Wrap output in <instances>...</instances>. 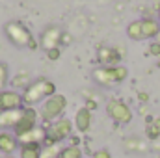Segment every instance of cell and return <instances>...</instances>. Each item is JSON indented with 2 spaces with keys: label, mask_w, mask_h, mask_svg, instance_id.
<instances>
[{
  "label": "cell",
  "mask_w": 160,
  "mask_h": 158,
  "mask_svg": "<svg viewBox=\"0 0 160 158\" xmlns=\"http://www.w3.org/2000/svg\"><path fill=\"white\" fill-rule=\"evenodd\" d=\"M56 93V84L52 80H47V78H39V80H34L32 84H28L22 91V102L24 106H34L41 101L48 99L50 95Z\"/></svg>",
  "instance_id": "cell-1"
},
{
  "label": "cell",
  "mask_w": 160,
  "mask_h": 158,
  "mask_svg": "<svg viewBox=\"0 0 160 158\" xmlns=\"http://www.w3.org/2000/svg\"><path fill=\"white\" fill-rule=\"evenodd\" d=\"M4 34H6V37L9 39V43H13V45L19 47V48H24V47H28V48H32V50L38 48L32 32H30L22 22H19V21H9V22H6V24H4Z\"/></svg>",
  "instance_id": "cell-2"
},
{
  "label": "cell",
  "mask_w": 160,
  "mask_h": 158,
  "mask_svg": "<svg viewBox=\"0 0 160 158\" xmlns=\"http://www.w3.org/2000/svg\"><path fill=\"white\" fill-rule=\"evenodd\" d=\"M73 132V123L71 119L60 117L56 121H52L48 126H47V140H45V145H58L60 141L67 140Z\"/></svg>",
  "instance_id": "cell-3"
},
{
  "label": "cell",
  "mask_w": 160,
  "mask_h": 158,
  "mask_svg": "<svg viewBox=\"0 0 160 158\" xmlns=\"http://www.w3.org/2000/svg\"><path fill=\"white\" fill-rule=\"evenodd\" d=\"M93 80L97 82V84H101V86H112V84H119L123 80L127 78V75H128V71H127V67H123V65H114V67H97V69H93Z\"/></svg>",
  "instance_id": "cell-4"
},
{
  "label": "cell",
  "mask_w": 160,
  "mask_h": 158,
  "mask_svg": "<svg viewBox=\"0 0 160 158\" xmlns=\"http://www.w3.org/2000/svg\"><path fill=\"white\" fill-rule=\"evenodd\" d=\"M65 108H67V99H65V95L54 93V95H50L48 99L43 101L41 116H43V119H47V121L52 123V121H56L58 117H62V114L65 112Z\"/></svg>",
  "instance_id": "cell-5"
},
{
  "label": "cell",
  "mask_w": 160,
  "mask_h": 158,
  "mask_svg": "<svg viewBox=\"0 0 160 158\" xmlns=\"http://www.w3.org/2000/svg\"><path fill=\"white\" fill-rule=\"evenodd\" d=\"M106 114L110 116V119H114L116 123H121V125H127L132 121V110L128 108V104H125L123 101H118V99L108 101Z\"/></svg>",
  "instance_id": "cell-6"
},
{
  "label": "cell",
  "mask_w": 160,
  "mask_h": 158,
  "mask_svg": "<svg viewBox=\"0 0 160 158\" xmlns=\"http://www.w3.org/2000/svg\"><path fill=\"white\" fill-rule=\"evenodd\" d=\"M36 126H38V112H36V108L34 106H24L22 116H21L19 123L13 128L15 136H21V134H24V132H28V130H32Z\"/></svg>",
  "instance_id": "cell-7"
},
{
  "label": "cell",
  "mask_w": 160,
  "mask_h": 158,
  "mask_svg": "<svg viewBox=\"0 0 160 158\" xmlns=\"http://www.w3.org/2000/svg\"><path fill=\"white\" fill-rule=\"evenodd\" d=\"M63 37V30L56 24H50L47 26L43 32H41V47L45 50H50V48H60V43Z\"/></svg>",
  "instance_id": "cell-8"
},
{
  "label": "cell",
  "mask_w": 160,
  "mask_h": 158,
  "mask_svg": "<svg viewBox=\"0 0 160 158\" xmlns=\"http://www.w3.org/2000/svg\"><path fill=\"white\" fill-rule=\"evenodd\" d=\"M17 108H24V102H22V95L17 93V91H0V112H6V110H17Z\"/></svg>",
  "instance_id": "cell-9"
},
{
  "label": "cell",
  "mask_w": 160,
  "mask_h": 158,
  "mask_svg": "<svg viewBox=\"0 0 160 158\" xmlns=\"http://www.w3.org/2000/svg\"><path fill=\"white\" fill-rule=\"evenodd\" d=\"M19 140V145H28V143H38V145H45V140H47V128L43 126H36L21 136H17Z\"/></svg>",
  "instance_id": "cell-10"
},
{
  "label": "cell",
  "mask_w": 160,
  "mask_h": 158,
  "mask_svg": "<svg viewBox=\"0 0 160 158\" xmlns=\"http://www.w3.org/2000/svg\"><path fill=\"white\" fill-rule=\"evenodd\" d=\"M97 58H99V62L102 63V67L119 65V60H121L118 48H114V47H101V48L97 50Z\"/></svg>",
  "instance_id": "cell-11"
},
{
  "label": "cell",
  "mask_w": 160,
  "mask_h": 158,
  "mask_svg": "<svg viewBox=\"0 0 160 158\" xmlns=\"http://www.w3.org/2000/svg\"><path fill=\"white\" fill-rule=\"evenodd\" d=\"M19 140L15 134H9V132H0V153H4L6 156L8 155H13L17 149H19Z\"/></svg>",
  "instance_id": "cell-12"
},
{
  "label": "cell",
  "mask_w": 160,
  "mask_h": 158,
  "mask_svg": "<svg viewBox=\"0 0 160 158\" xmlns=\"http://www.w3.org/2000/svg\"><path fill=\"white\" fill-rule=\"evenodd\" d=\"M22 116V108H17V110H6V112H0V128H15V125L19 123V119Z\"/></svg>",
  "instance_id": "cell-13"
},
{
  "label": "cell",
  "mask_w": 160,
  "mask_h": 158,
  "mask_svg": "<svg viewBox=\"0 0 160 158\" xmlns=\"http://www.w3.org/2000/svg\"><path fill=\"white\" fill-rule=\"evenodd\" d=\"M75 126H77V130L82 132V134L91 128V110L88 106L80 108L78 112H77V116H75Z\"/></svg>",
  "instance_id": "cell-14"
},
{
  "label": "cell",
  "mask_w": 160,
  "mask_h": 158,
  "mask_svg": "<svg viewBox=\"0 0 160 158\" xmlns=\"http://www.w3.org/2000/svg\"><path fill=\"white\" fill-rule=\"evenodd\" d=\"M142 30H143V39H153L158 36L160 24L155 19H142Z\"/></svg>",
  "instance_id": "cell-15"
},
{
  "label": "cell",
  "mask_w": 160,
  "mask_h": 158,
  "mask_svg": "<svg viewBox=\"0 0 160 158\" xmlns=\"http://www.w3.org/2000/svg\"><path fill=\"white\" fill-rule=\"evenodd\" d=\"M41 149L43 145L38 143H28L19 147V158H41Z\"/></svg>",
  "instance_id": "cell-16"
},
{
  "label": "cell",
  "mask_w": 160,
  "mask_h": 158,
  "mask_svg": "<svg viewBox=\"0 0 160 158\" xmlns=\"http://www.w3.org/2000/svg\"><path fill=\"white\" fill-rule=\"evenodd\" d=\"M127 36L132 41H142L143 39V30H142V21H132L127 26Z\"/></svg>",
  "instance_id": "cell-17"
},
{
  "label": "cell",
  "mask_w": 160,
  "mask_h": 158,
  "mask_svg": "<svg viewBox=\"0 0 160 158\" xmlns=\"http://www.w3.org/2000/svg\"><path fill=\"white\" fill-rule=\"evenodd\" d=\"M58 158H82V149L78 145H67V147L60 149Z\"/></svg>",
  "instance_id": "cell-18"
},
{
  "label": "cell",
  "mask_w": 160,
  "mask_h": 158,
  "mask_svg": "<svg viewBox=\"0 0 160 158\" xmlns=\"http://www.w3.org/2000/svg\"><path fill=\"white\" fill-rule=\"evenodd\" d=\"M58 155H60L58 145H43L41 149V158H58Z\"/></svg>",
  "instance_id": "cell-19"
},
{
  "label": "cell",
  "mask_w": 160,
  "mask_h": 158,
  "mask_svg": "<svg viewBox=\"0 0 160 158\" xmlns=\"http://www.w3.org/2000/svg\"><path fill=\"white\" fill-rule=\"evenodd\" d=\"M9 80V71H8V65L4 62H0V91H4L6 84Z\"/></svg>",
  "instance_id": "cell-20"
},
{
  "label": "cell",
  "mask_w": 160,
  "mask_h": 158,
  "mask_svg": "<svg viewBox=\"0 0 160 158\" xmlns=\"http://www.w3.org/2000/svg\"><path fill=\"white\" fill-rule=\"evenodd\" d=\"M91 158H112V155H110V151H106V149H99V151L93 153Z\"/></svg>",
  "instance_id": "cell-21"
},
{
  "label": "cell",
  "mask_w": 160,
  "mask_h": 158,
  "mask_svg": "<svg viewBox=\"0 0 160 158\" xmlns=\"http://www.w3.org/2000/svg\"><path fill=\"white\" fill-rule=\"evenodd\" d=\"M60 54H62V52H60V48H50V50H47V56H48V60H52V62H54V60H58V58H60Z\"/></svg>",
  "instance_id": "cell-22"
},
{
  "label": "cell",
  "mask_w": 160,
  "mask_h": 158,
  "mask_svg": "<svg viewBox=\"0 0 160 158\" xmlns=\"http://www.w3.org/2000/svg\"><path fill=\"white\" fill-rule=\"evenodd\" d=\"M149 54L160 56V43H151V45H149Z\"/></svg>",
  "instance_id": "cell-23"
},
{
  "label": "cell",
  "mask_w": 160,
  "mask_h": 158,
  "mask_svg": "<svg viewBox=\"0 0 160 158\" xmlns=\"http://www.w3.org/2000/svg\"><path fill=\"white\" fill-rule=\"evenodd\" d=\"M4 158H15V156L13 155H8V156H4Z\"/></svg>",
  "instance_id": "cell-24"
},
{
  "label": "cell",
  "mask_w": 160,
  "mask_h": 158,
  "mask_svg": "<svg viewBox=\"0 0 160 158\" xmlns=\"http://www.w3.org/2000/svg\"><path fill=\"white\" fill-rule=\"evenodd\" d=\"M158 19H160V13H158Z\"/></svg>",
  "instance_id": "cell-25"
}]
</instances>
